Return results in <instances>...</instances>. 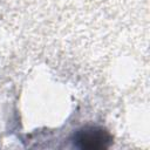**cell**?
I'll return each mask as SVG.
<instances>
[{
  "mask_svg": "<svg viewBox=\"0 0 150 150\" xmlns=\"http://www.w3.org/2000/svg\"><path fill=\"white\" fill-rule=\"evenodd\" d=\"M70 141L73 146L79 150H105L112 144V135L102 125L87 124L79 128Z\"/></svg>",
  "mask_w": 150,
  "mask_h": 150,
  "instance_id": "1",
  "label": "cell"
}]
</instances>
